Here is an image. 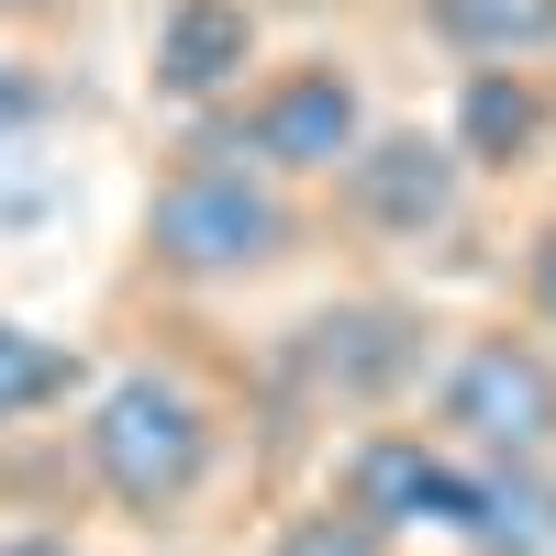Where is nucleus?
Masks as SVG:
<instances>
[{
	"label": "nucleus",
	"mask_w": 556,
	"mask_h": 556,
	"mask_svg": "<svg viewBox=\"0 0 556 556\" xmlns=\"http://www.w3.org/2000/svg\"><path fill=\"white\" fill-rule=\"evenodd\" d=\"M267 45V12L256 0H156V34H146V89L167 112H223L235 101V89L267 67L256 56Z\"/></svg>",
	"instance_id": "8"
},
{
	"label": "nucleus",
	"mask_w": 556,
	"mask_h": 556,
	"mask_svg": "<svg viewBox=\"0 0 556 556\" xmlns=\"http://www.w3.org/2000/svg\"><path fill=\"white\" fill-rule=\"evenodd\" d=\"M424 424L479 468H556V334H534L523 312L445 334L424 379Z\"/></svg>",
	"instance_id": "4"
},
{
	"label": "nucleus",
	"mask_w": 556,
	"mask_h": 556,
	"mask_svg": "<svg viewBox=\"0 0 556 556\" xmlns=\"http://www.w3.org/2000/svg\"><path fill=\"white\" fill-rule=\"evenodd\" d=\"M445 545L456 556H556V468H479L468 456Z\"/></svg>",
	"instance_id": "11"
},
{
	"label": "nucleus",
	"mask_w": 556,
	"mask_h": 556,
	"mask_svg": "<svg viewBox=\"0 0 556 556\" xmlns=\"http://www.w3.org/2000/svg\"><path fill=\"white\" fill-rule=\"evenodd\" d=\"M445 134L479 178H523L556 146V67H456Z\"/></svg>",
	"instance_id": "9"
},
{
	"label": "nucleus",
	"mask_w": 556,
	"mask_h": 556,
	"mask_svg": "<svg viewBox=\"0 0 556 556\" xmlns=\"http://www.w3.org/2000/svg\"><path fill=\"white\" fill-rule=\"evenodd\" d=\"M67 479L101 523L178 545L235 479V401L190 356H123L67 412Z\"/></svg>",
	"instance_id": "1"
},
{
	"label": "nucleus",
	"mask_w": 556,
	"mask_h": 556,
	"mask_svg": "<svg viewBox=\"0 0 556 556\" xmlns=\"http://www.w3.org/2000/svg\"><path fill=\"white\" fill-rule=\"evenodd\" d=\"M445 67H556V0H401Z\"/></svg>",
	"instance_id": "10"
},
{
	"label": "nucleus",
	"mask_w": 556,
	"mask_h": 556,
	"mask_svg": "<svg viewBox=\"0 0 556 556\" xmlns=\"http://www.w3.org/2000/svg\"><path fill=\"white\" fill-rule=\"evenodd\" d=\"M445 356V323L401 290H334L290 345H278V379L301 390L312 424H379V412H424V379Z\"/></svg>",
	"instance_id": "3"
},
{
	"label": "nucleus",
	"mask_w": 556,
	"mask_h": 556,
	"mask_svg": "<svg viewBox=\"0 0 556 556\" xmlns=\"http://www.w3.org/2000/svg\"><path fill=\"white\" fill-rule=\"evenodd\" d=\"M0 556H101V545H89V523H67V513H23V523H0Z\"/></svg>",
	"instance_id": "16"
},
{
	"label": "nucleus",
	"mask_w": 556,
	"mask_h": 556,
	"mask_svg": "<svg viewBox=\"0 0 556 556\" xmlns=\"http://www.w3.org/2000/svg\"><path fill=\"white\" fill-rule=\"evenodd\" d=\"M34 134H45V78H34V56H23V45L0 34V178L34 156Z\"/></svg>",
	"instance_id": "14"
},
{
	"label": "nucleus",
	"mask_w": 556,
	"mask_h": 556,
	"mask_svg": "<svg viewBox=\"0 0 556 556\" xmlns=\"http://www.w3.org/2000/svg\"><path fill=\"white\" fill-rule=\"evenodd\" d=\"M323 490L345 501L356 523H379L390 545H424L456 523V490H468V456H456L424 412H379V424H345L334 456L312 468Z\"/></svg>",
	"instance_id": "7"
},
{
	"label": "nucleus",
	"mask_w": 556,
	"mask_h": 556,
	"mask_svg": "<svg viewBox=\"0 0 556 556\" xmlns=\"http://www.w3.org/2000/svg\"><path fill=\"white\" fill-rule=\"evenodd\" d=\"M312 235H323L312 190H290L278 167L212 146V134H178V156L134 212V278L178 301H235V290H267L278 267H301Z\"/></svg>",
	"instance_id": "2"
},
{
	"label": "nucleus",
	"mask_w": 556,
	"mask_h": 556,
	"mask_svg": "<svg viewBox=\"0 0 556 556\" xmlns=\"http://www.w3.org/2000/svg\"><path fill=\"white\" fill-rule=\"evenodd\" d=\"M479 167L456 156L445 123H379L356 146V167L323 190V235H345L356 256H424L468 223Z\"/></svg>",
	"instance_id": "6"
},
{
	"label": "nucleus",
	"mask_w": 556,
	"mask_h": 556,
	"mask_svg": "<svg viewBox=\"0 0 556 556\" xmlns=\"http://www.w3.org/2000/svg\"><path fill=\"white\" fill-rule=\"evenodd\" d=\"M78 23V0H0V34H56Z\"/></svg>",
	"instance_id": "17"
},
{
	"label": "nucleus",
	"mask_w": 556,
	"mask_h": 556,
	"mask_svg": "<svg viewBox=\"0 0 556 556\" xmlns=\"http://www.w3.org/2000/svg\"><path fill=\"white\" fill-rule=\"evenodd\" d=\"M67 390H78V356H67L56 334H34V323L0 312V434H23V424H45V412H67Z\"/></svg>",
	"instance_id": "12"
},
{
	"label": "nucleus",
	"mask_w": 556,
	"mask_h": 556,
	"mask_svg": "<svg viewBox=\"0 0 556 556\" xmlns=\"http://www.w3.org/2000/svg\"><path fill=\"white\" fill-rule=\"evenodd\" d=\"M256 556H412V545H390L379 523H356L334 490H301V501H278V513L256 523Z\"/></svg>",
	"instance_id": "13"
},
{
	"label": "nucleus",
	"mask_w": 556,
	"mask_h": 556,
	"mask_svg": "<svg viewBox=\"0 0 556 556\" xmlns=\"http://www.w3.org/2000/svg\"><path fill=\"white\" fill-rule=\"evenodd\" d=\"M513 312L534 323V334H556V201L523 223V245H513Z\"/></svg>",
	"instance_id": "15"
},
{
	"label": "nucleus",
	"mask_w": 556,
	"mask_h": 556,
	"mask_svg": "<svg viewBox=\"0 0 556 556\" xmlns=\"http://www.w3.org/2000/svg\"><path fill=\"white\" fill-rule=\"evenodd\" d=\"M412 556H456V545H412Z\"/></svg>",
	"instance_id": "18"
},
{
	"label": "nucleus",
	"mask_w": 556,
	"mask_h": 556,
	"mask_svg": "<svg viewBox=\"0 0 556 556\" xmlns=\"http://www.w3.org/2000/svg\"><path fill=\"white\" fill-rule=\"evenodd\" d=\"M190 134H212V146H235L256 167H278L290 190H334V178L356 167V146L379 134V101H367V67L356 56H278L256 67L223 112H201Z\"/></svg>",
	"instance_id": "5"
}]
</instances>
